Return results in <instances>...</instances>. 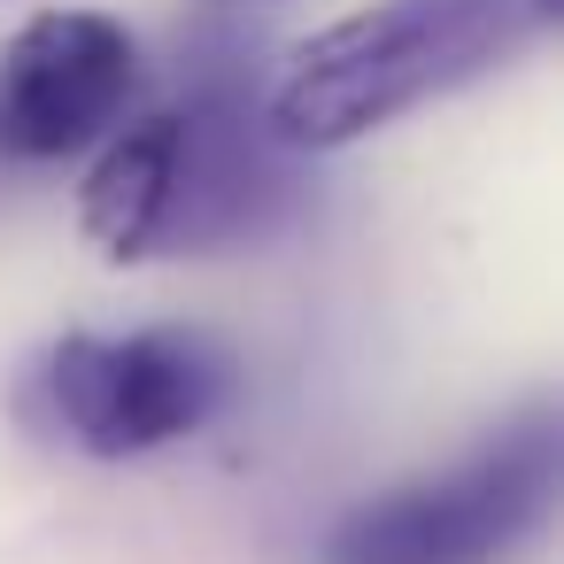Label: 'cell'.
Returning a JSON list of instances; mask_svg holds the SVG:
<instances>
[{
    "label": "cell",
    "instance_id": "7a4b0ae2",
    "mask_svg": "<svg viewBox=\"0 0 564 564\" xmlns=\"http://www.w3.org/2000/svg\"><path fill=\"white\" fill-rule=\"evenodd\" d=\"M549 17L556 0H379L286 63L263 124L279 148H348L417 101L487 78L533 32H549Z\"/></svg>",
    "mask_w": 564,
    "mask_h": 564
},
{
    "label": "cell",
    "instance_id": "6da1fadb",
    "mask_svg": "<svg viewBox=\"0 0 564 564\" xmlns=\"http://www.w3.org/2000/svg\"><path fill=\"white\" fill-rule=\"evenodd\" d=\"M279 155L286 148L271 140L256 94L232 70H209L194 78V94H178L171 109L140 117L101 148L78 202L86 240L109 263L248 248L294 202V171Z\"/></svg>",
    "mask_w": 564,
    "mask_h": 564
},
{
    "label": "cell",
    "instance_id": "3957f363",
    "mask_svg": "<svg viewBox=\"0 0 564 564\" xmlns=\"http://www.w3.org/2000/svg\"><path fill=\"white\" fill-rule=\"evenodd\" d=\"M556 487H564L556 410H525L464 464L364 495L325 533L317 564H502L549 525Z\"/></svg>",
    "mask_w": 564,
    "mask_h": 564
},
{
    "label": "cell",
    "instance_id": "277c9868",
    "mask_svg": "<svg viewBox=\"0 0 564 564\" xmlns=\"http://www.w3.org/2000/svg\"><path fill=\"white\" fill-rule=\"evenodd\" d=\"M32 402L86 456H148L202 433L232 402V356L194 325L70 333L40 356Z\"/></svg>",
    "mask_w": 564,
    "mask_h": 564
},
{
    "label": "cell",
    "instance_id": "5b68a950",
    "mask_svg": "<svg viewBox=\"0 0 564 564\" xmlns=\"http://www.w3.org/2000/svg\"><path fill=\"white\" fill-rule=\"evenodd\" d=\"M140 86V40L101 9H47L0 55V155L63 163L117 132Z\"/></svg>",
    "mask_w": 564,
    "mask_h": 564
}]
</instances>
